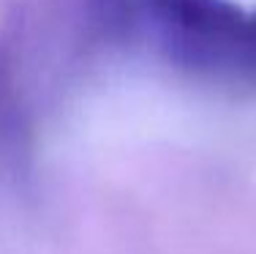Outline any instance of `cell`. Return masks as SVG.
<instances>
[{"label": "cell", "instance_id": "1", "mask_svg": "<svg viewBox=\"0 0 256 254\" xmlns=\"http://www.w3.org/2000/svg\"><path fill=\"white\" fill-rule=\"evenodd\" d=\"M104 30L194 74L256 80V6L234 0H93Z\"/></svg>", "mask_w": 256, "mask_h": 254}]
</instances>
